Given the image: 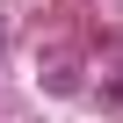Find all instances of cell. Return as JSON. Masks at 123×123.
Instances as JSON below:
<instances>
[{"mask_svg":"<svg viewBox=\"0 0 123 123\" xmlns=\"http://www.w3.org/2000/svg\"><path fill=\"white\" fill-rule=\"evenodd\" d=\"M0 58H7V15H0Z\"/></svg>","mask_w":123,"mask_h":123,"instance_id":"1","label":"cell"}]
</instances>
